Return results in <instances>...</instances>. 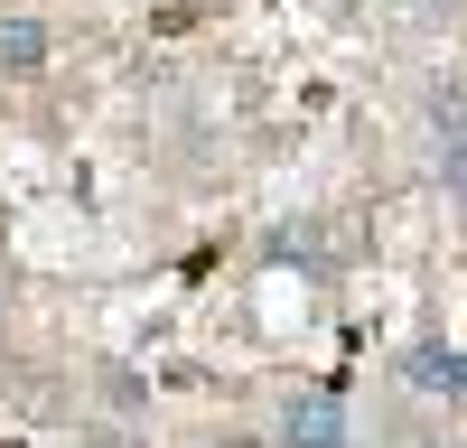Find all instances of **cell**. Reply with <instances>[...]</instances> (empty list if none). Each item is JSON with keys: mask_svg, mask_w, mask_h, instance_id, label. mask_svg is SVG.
Instances as JSON below:
<instances>
[{"mask_svg": "<svg viewBox=\"0 0 467 448\" xmlns=\"http://www.w3.org/2000/svg\"><path fill=\"white\" fill-rule=\"evenodd\" d=\"M402 10H411V19H449L458 0H402Z\"/></svg>", "mask_w": 467, "mask_h": 448, "instance_id": "cell-5", "label": "cell"}, {"mask_svg": "<svg viewBox=\"0 0 467 448\" xmlns=\"http://www.w3.org/2000/svg\"><path fill=\"white\" fill-rule=\"evenodd\" d=\"M281 448H346V402L327 383H308L281 402Z\"/></svg>", "mask_w": 467, "mask_h": 448, "instance_id": "cell-2", "label": "cell"}, {"mask_svg": "<svg viewBox=\"0 0 467 448\" xmlns=\"http://www.w3.org/2000/svg\"><path fill=\"white\" fill-rule=\"evenodd\" d=\"M420 112H431V159H440V187L467 206V94H458V85H431V94H420Z\"/></svg>", "mask_w": 467, "mask_h": 448, "instance_id": "cell-1", "label": "cell"}, {"mask_svg": "<svg viewBox=\"0 0 467 448\" xmlns=\"http://www.w3.org/2000/svg\"><path fill=\"white\" fill-rule=\"evenodd\" d=\"M402 383H411V392H467V355L440 346V336H420V346L402 355Z\"/></svg>", "mask_w": 467, "mask_h": 448, "instance_id": "cell-3", "label": "cell"}, {"mask_svg": "<svg viewBox=\"0 0 467 448\" xmlns=\"http://www.w3.org/2000/svg\"><path fill=\"white\" fill-rule=\"evenodd\" d=\"M47 66V28L37 19H0V75H37Z\"/></svg>", "mask_w": 467, "mask_h": 448, "instance_id": "cell-4", "label": "cell"}]
</instances>
